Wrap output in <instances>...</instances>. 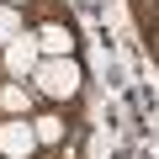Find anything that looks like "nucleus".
Masks as SVG:
<instances>
[{
    "label": "nucleus",
    "instance_id": "nucleus-4",
    "mask_svg": "<svg viewBox=\"0 0 159 159\" xmlns=\"http://www.w3.org/2000/svg\"><path fill=\"white\" fill-rule=\"evenodd\" d=\"M37 43H43V58H69V53H74V32H69V27H58V21H53V27H43V32H37Z\"/></svg>",
    "mask_w": 159,
    "mask_h": 159
},
{
    "label": "nucleus",
    "instance_id": "nucleus-7",
    "mask_svg": "<svg viewBox=\"0 0 159 159\" xmlns=\"http://www.w3.org/2000/svg\"><path fill=\"white\" fill-rule=\"evenodd\" d=\"M32 122H37V138L43 143H64V122L58 117H32Z\"/></svg>",
    "mask_w": 159,
    "mask_h": 159
},
{
    "label": "nucleus",
    "instance_id": "nucleus-8",
    "mask_svg": "<svg viewBox=\"0 0 159 159\" xmlns=\"http://www.w3.org/2000/svg\"><path fill=\"white\" fill-rule=\"evenodd\" d=\"M0 6H21V0H0Z\"/></svg>",
    "mask_w": 159,
    "mask_h": 159
},
{
    "label": "nucleus",
    "instance_id": "nucleus-2",
    "mask_svg": "<svg viewBox=\"0 0 159 159\" xmlns=\"http://www.w3.org/2000/svg\"><path fill=\"white\" fill-rule=\"evenodd\" d=\"M37 122L32 117H6V122H0V154H6V159H32L37 154Z\"/></svg>",
    "mask_w": 159,
    "mask_h": 159
},
{
    "label": "nucleus",
    "instance_id": "nucleus-5",
    "mask_svg": "<svg viewBox=\"0 0 159 159\" xmlns=\"http://www.w3.org/2000/svg\"><path fill=\"white\" fill-rule=\"evenodd\" d=\"M0 111H6V117H32V90L11 80V85L0 90Z\"/></svg>",
    "mask_w": 159,
    "mask_h": 159
},
{
    "label": "nucleus",
    "instance_id": "nucleus-3",
    "mask_svg": "<svg viewBox=\"0 0 159 159\" xmlns=\"http://www.w3.org/2000/svg\"><path fill=\"white\" fill-rule=\"evenodd\" d=\"M37 64H43V43H37V32H21V37L6 48V74H11V80H32Z\"/></svg>",
    "mask_w": 159,
    "mask_h": 159
},
{
    "label": "nucleus",
    "instance_id": "nucleus-1",
    "mask_svg": "<svg viewBox=\"0 0 159 159\" xmlns=\"http://www.w3.org/2000/svg\"><path fill=\"white\" fill-rule=\"evenodd\" d=\"M32 80H37V90H43V96L69 101V96L80 90V64H74V58H43Z\"/></svg>",
    "mask_w": 159,
    "mask_h": 159
},
{
    "label": "nucleus",
    "instance_id": "nucleus-6",
    "mask_svg": "<svg viewBox=\"0 0 159 159\" xmlns=\"http://www.w3.org/2000/svg\"><path fill=\"white\" fill-rule=\"evenodd\" d=\"M16 37H21V16H16V6H0V53H6Z\"/></svg>",
    "mask_w": 159,
    "mask_h": 159
}]
</instances>
